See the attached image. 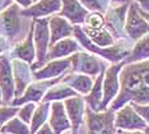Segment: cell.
I'll return each instance as SVG.
<instances>
[{
    "instance_id": "obj_1",
    "label": "cell",
    "mask_w": 149,
    "mask_h": 134,
    "mask_svg": "<svg viewBox=\"0 0 149 134\" xmlns=\"http://www.w3.org/2000/svg\"><path fill=\"white\" fill-rule=\"evenodd\" d=\"M149 104V60L129 65L121 74V92L113 100L111 111L121 109L126 102Z\"/></svg>"
},
{
    "instance_id": "obj_2",
    "label": "cell",
    "mask_w": 149,
    "mask_h": 134,
    "mask_svg": "<svg viewBox=\"0 0 149 134\" xmlns=\"http://www.w3.org/2000/svg\"><path fill=\"white\" fill-rule=\"evenodd\" d=\"M113 111L98 112L91 107L86 109L87 134H113L115 133Z\"/></svg>"
},
{
    "instance_id": "obj_3",
    "label": "cell",
    "mask_w": 149,
    "mask_h": 134,
    "mask_svg": "<svg viewBox=\"0 0 149 134\" xmlns=\"http://www.w3.org/2000/svg\"><path fill=\"white\" fill-rule=\"evenodd\" d=\"M115 128L118 130H140L147 126V123L134 110L131 105H126L115 115Z\"/></svg>"
},
{
    "instance_id": "obj_4",
    "label": "cell",
    "mask_w": 149,
    "mask_h": 134,
    "mask_svg": "<svg viewBox=\"0 0 149 134\" xmlns=\"http://www.w3.org/2000/svg\"><path fill=\"white\" fill-rule=\"evenodd\" d=\"M19 14H21V10L17 4L9 5L5 10L0 13V35H5L9 39H14L21 32L22 25Z\"/></svg>"
},
{
    "instance_id": "obj_5",
    "label": "cell",
    "mask_w": 149,
    "mask_h": 134,
    "mask_svg": "<svg viewBox=\"0 0 149 134\" xmlns=\"http://www.w3.org/2000/svg\"><path fill=\"white\" fill-rule=\"evenodd\" d=\"M35 41L37 49V63L33 65V69L42 65L46 60L47 45H49V20L37 19L35 20Z\"/></svg>"
},
{
    "instance_id": "obj_6",
    "label": "cell",
    "mask_w": 149,
    "mask_h": 134,
    "mask_svg": "<svg viewBox=\"0 0 149 134\" xmlns=\"http://www.w3.org/2000/svg\"><path fill=\"white\" fill-rule=\"evenodd\" d=\"M49 125L54 130V134H63L72 129V124H70V120L68 118V114L63 102L59 101L52 102Z\"/></svg>"
},
{
    "instance_id": "obj_7",
    "label": "cell",
    "mask_w": 149,
    "mask_h": 134,
    "mask_svg": "<svg viewBox=\"0 0 149 134\" xmlns=\"http://www.w3.org/2000/svg\"><path fill=\"white\" fill-rule=\"evenodd\" d=\"M123 63L118 65L108 68L106 72V78H104V88H103V98H102V105H101V111L106 110L107 105L115 98V96L118 92V81H117V73L120 72Z\"/></svg>"
},
{
    "instance_id": "obj_8",
    "label": "cell",
    "mask_w": 149,
    "mask_h": 134,
    "mask_svg": "<svg viewBox=\"0 0 149 134\" xmlns=\"http://www.w3.org/2000/svg\"><path fill=\"white\" fill-rule=\"evenodd\" d=\"M126 31L133 40L140 39L143 35L149 32V25L140 17V13L135 5H130L126 19Z\"/></svg>"
},
{
    "instance_id": "obj_9",
    "label": "cell",
    "mask_w": 149,
    "mask_h": 134,
    "mask_svg": "<svg viewBox=\"0 0 149 134\" xmlns=\"http://www.w3.org/2000/svg\"><path fill=\"white\" fill-rule=\"evenodd\" d=\"M64 107L68 114V118L70 120L72 129L78 130L80 124L83 123V114H84V106L83 100L79 96H73L70 98H66L64 102Z\"/></svg>"
},
{
    "instance_id": "obj_10",
    "label": "cell",
    "mask_w": 149,
    "mask_h": 134,
    "mask_svg": "<svg viewBox=\"0 0 149 134\" xmlns=\"http://www.w3.org/2000/svg\"><path fill=\"white\" fill-rule=\"evenodd\" d=\"M0 87L3 92V100L5 102H9L14 95V87H13L10 65L5 58L0 59Z\"/></svg>"
},
{
    "instance_id": "obj_11",
    "label": "cell",
    "mask_w": 149,
    "mask_h": 134,
    "mask_svg": "<svg viewBox=\"0 0 149 134\" xmlns=\"http://www.w3.org/2000/svg\"><path fill=\"white\" fill-rule=\"evenodd\" d=\"M60 9V0H40L36 5L21 10L22 17H43L57 12Z\"/></svg>"
},
{
    "instance_id": "obj_12",
    "label": "cell",
    "mask_w": 149,
    "mask_h": 134,
    "mask_svg": "<svg viewBox=\"0 0 149 134\" xmlns=\"http://www.w3.org/2000/svg\"><path fill=\"white\" fill-rule=\"evenodd\" d=\"M74 32H75V35L78 37V40L82 42L84 46H87V49H89V50H92L94 51V53H98L100 55H102V56L104 58H107V59H110V60H112V61H118V60H121L126 55L127 53L125 50L123 49H113V47H111V49H107V50H103V49H96V47L93 46L92 43L89 42V41L87 40V37L86 35L83 33V31L79 28V27H75L74 28Z\"/></svg>"
},
{
    "instance_id": "obj_13",
    "label": "cell",
    "mask_w": 149,
    "mask_h": 134,
    "mask_svg": "<svg viewBox=\"0 0 149 134\" xmlns=\"http://www.w3.org/2000/svg\"><path fill=\"white\" fill-rule=\"evenodd\" d=\"M64 8L60 14L65 15L74 23H82L87 15V10L78 3V0H63Z\"/></svg>"
},
{
    "instance_id": "obj_14",
    "label": "cell",
    "mask_w": 149,
    "mask_h": 134,
    "mask_svg": "<svg viewBox=\"0 0 149 134\" xmlns=\"http://www.w3.org/2000/svg\"><path fill=\"white\" fill-rule=\"evenodd\" d=\"M55 82H57V79L47 82V83H40V84H32L29 86V88H27V92L22 97H18L13 101V105H22V104H27V102H37L40 101L45 92V89L47 88L49 84H54Z\"/></svg>"
},
{
    "instance_id": "obj_15",
    "label": "cell",
    "mask_w": 149,
    "mask_h": 134,
    "mask_svg": "<svg viewBox=\"0 0 149 134\" xmlns=\"http://www.w3.org/2000/svg\"><path fill=\"white\" fill-rule=\"evenodd\" d=\"M70 61L74 63V69L87 74H97L100 70V64L93 56H88L86 54H79L70 58Z\"/></svg>"
},
{
    "instance_id": "obj_16",
    "label": "cell",
    "mask_w": 149,
    "mask_h": 134,
    "mask_svg": "<svg viewBox=\"0 0 149 134\" xmlns=\"http://www.w3.org/2000/svg\"><path fill=\"white\" fill-rule=\"evenodd\" d=\"M50 28H51V43H55L57 40L69 36L73 31V27L61 17H54L50 19Z\"/></svg>"
},
{
    "instance_id": "obj_17",
    "label": "cell",
    "mask_w": 149,
    "mask_h": 134,
    "mask_svg": "<svg viewBox=\"0 0 149 134\" xmlns=\"http://www.w3.org/2000/svg\"><path fill=\"white\" fill-rule=\"evenodd\" d=\"M69 63H70V59L52 61V63H50L49 65H46L43 69L36 72L35 77L37 78V79H46V78L59 75L61 72H64L68 67H69Z\"/></svg>"
},
{
    "instance_id": "obj_18",
    "label": "cell",
    "mask_w": 149,
    "mask_h": 134,
    "mask_svg": "<svg viewBox=\"0 0 149 134\" xmlns=\"http://www.w3.org/2000/svg\"><path fill=\"white\" fill-rule=\"evenodd\" d=\"M33 26H35V22L32 23V27H31V31H29L28 37H27L21 45H18L14 50V54L17 56H18L19 59L27 61V63H32L33 59H35V47H33V43H32Z\"/></svg>"
},
{
    "instance_id": "obj_19",
    "label": "cell",
    "mask_w": 149,
    "mask_h": 134,
    "mask_svg": "<svg viewBox=\"0 0 149 134\" xmlns=\"http://www.w3.org/2000/svg\"><path fill=\"white\" fill-rule=\"evenodd\" d=\"M78 49V45L75 41L68 39V40H64V41H60L57 42L55 46L51 47L50 53L46 55V60H50V59H55V58H60V56H64V55H68L73 51H75Z\"/></svg>"
},
{
    "instance_id": "obj_20",
    "label": "cell",
    "mask_w": 149,
    "mask_h": 134,
    "mask_svg": "<svg viewBox=\"0 0 149 134\" xmlns=\"http://www.w3.org/2000/svg\"><path fill=\"white\" fill-rule=\"evenodd\" d=\"M49 112H50L49 102H43V104H41L35 110L32 120H31V126H29L31 134H35L43 124H46V120L49 118Z\"/></svg>"
},
{
    "instance_id": "obj_21",
    "label": "cell",
    "mask_w": 149,
    "mask_h": 134,
    "mask_svg": "<svg viewBox=\"0 0 149 134\" xmlns=\"http://www.w3.org/2000/svg\"><path fill=\"white\" fill-rule=\"evenodd\" d=\"M14 64V72H15V81H17V89H15V95L19 96L22 95V92L26 89V86H27V82L29 79V73H28V69L26 67V64L21 63L18 60H14L13 61Z\"/></svg>"
},
{
    "instance_id": "obj_22",
    "label": "cell",
    "mask_w": 149,
    "mask_h": 134,
    "mask_svg": "<svg viewBox=\"0 0 149 134\" xmlns=\"http://www.w3.org/2000/svg\"><path fill=\"white\" fill-rule=\"evenodd\" d=\"M64 82L70 84L73 88H75L78 92L83 95L91 92L92 89V79L88 75H69L64 79Z\"/></svg>"
},
{
    "instance_id": "obj_23",
    "label": "cell",
    "mask_w": 149,
    "mask_h": 134,
    "mask_svg": "<svg viewBox=\"0 0 149 134\" xmlns=\"http://www.w3.org/2000/svg\"><path fill=\"white\" fill-rule=\"evenodd\" d=\"M1 134H31L28 124L22 121L19 118H13L6 121L0 129Z\"/></svg>"
},
{
    "instance_id": "obj_24",
    "label": "cell",
    "mask_w": 149,
    "mask_h": 134,
    "mask_svg": "<svg viewBox=\"0 0 149 134\" xmlns=\"http://www.w3.org/2000/svg\"><path fill=\"white\" fill-rule=\"evenodd\" d=\"M101 84H102V77H100L96 81V84L91 89L89 96H87V102L93 111H101V105H102V98H103Z\"/></svg>"
},
{
    "instance_id": "obj_25",
    "label": "cell",
    "mask_w": 149,
    "mask_h": 134,
    "mask_svg": "<svg viewBox=\"0 0 149 134\" xmlns=\"http://www.w3.org/2000/svg\"><path fill=\"white\" fill-rule=\"evenodd\" d=\"M77 96L75 91L69 87H64V86H59V87H54L49 92H46L45 97H43V102H49V101H59L63 98L68 97H73Z\"/></svg>"
},
{
    "instance_id": "obj_26",
    "label": "cell",
    "mask_w": 149,
    "mask_h": 134,
    "mask_svg": "<svg viewBox=\"0 0 149 134\" xmlns=\"http://www.w3.org/2000/svg\"><path fill=\"white\" fill-rule=\"evenodd\" d=\"M149 58V35L145 36L144 39H141L136 43V46L134 47V51L131 54V56L127 59L129 63L133 61H140Z\"/></svg>"
},
{
    "instance_id": "obj_27",
    "label": "cell",
    "mask_w": 149,
    "mask_h": 134,
    "mask_svg": "<svg viewBox=\"0 0 149 134\" xmlns=\"http://www.w3.org/2000/svg\"><path fill=\"white\" fill-rule=\"evenodd\" d=\"M87 33L91 36L94 42L101 45V46H107V45H111L112 43V37L110 36V33L107 32L106 29H103L102 27L101 28H89V29H86Z\"/></svg>"
},
{
    "instance_id": "obj_28",
    "label": "cell",
    "mask_w": 149,
    "mask_h": 134,
    "mask_svg": "<svg viewBox=\"0 0 149 134\" xmlns=\"http://www.w3.org/2000/svg\"><path fill=\"white\" fill-rule=\"evenodd\" d=\"M36 110V106H35V102H28V104H26L23 106L22 109H19L18 111V118L22 120V121H24L26 124H29L32 120V116H33V112H35Z\"/></svg>"
},
{
    "instance_id": "obj_29",
    "label": "cell",
    "mask_w": 149,
    "mask_h": 134,
    "mask_svg": "<svg viewBox=\"0 0 149 134\" xmlns=\"http://www.w3.org/2000/svg\"><path fill=\"white\" fill-rule=\"evenodd\" d=\"M18 107H0V125H4L18 114Z\"/></svg>"
},
{
    "instance_id": "obj_30",
    "label": "cell",
    "mask_w": 149,
    "mask_h": 134,
    "mask_svg": "<svg viewBox=\"0 0 149 134\" xmlns=\"http://www.w3.org/2000/svg\"><path fill=\"white\" fill-rule=\"evenodd\" d=\"M131 106H133L135 111L143 118V120L147 123V125H149V104L148 105H138V104L131 102Z\"/></svg>"
},
{
    "instance_id": "obj_31",
    "label": "cell",
    "mask_w": 149,
    "mask_h": 134,
    "mask_svg": "<svg viewBox=\"0 0 149 134\" xmlns=\"http://www.w3.org/2000/svg\"><path fill=\"white\" fill-rule=\"evenodd\" d=\"M88 9L92 10H103L104 9V3L106 0H80Z\"/></svg>"
},
{
    "instance_id": "obj_32",
    "label": "cell",
    "mask_w": 149,
    "mask_h": 134,
    "mask_svg": "<svg viewBox=\"0 0 149 134\" xmlns=\"http://www.w3.org/2000/svg\"><path fill=\"white\" fill-rule=\"evenodd\" d=\"M87 23H88V26H89V28H93V29L101 28L103 25V18H102V15H100V14H92L88 17Z\"/></svg>"
},
{
    "instance_id": "obj_33",
    "label": "cell",
    "mask_w": 149,
    "mask_h": 134,
    "mask_svg": "<svg viewBox=\"0 0 149 134\" xmlns=\"http://www.w3.org/2000/svg\"><path fill=\"white\" fill-rule=\"evenodd\" d=\"M35 134H54V130L51 129V126L49 124H43Z\"/></svg>"
},
{
    "instance_id": "obj_34",
    "label": "cell",
    "mask_w": 149,
    "mask_h": 134,
    "mask_svg": "<svg viewBox=\"0 0 149 134\" xmlns=\"http://www.w3.org/2000/svg\"><path fill=\"white\" fill-rule=\"evenodd\" d=\"M8 5H12V0H0V13L5 10Z\"/></svg>"
},
{
    "instance_id": "obj_35",
    "label": "cell",
    "mask_w": 149,
    "mask_h": 134,
    "mask_svg": "<svg viewBox=\"0 0 149 134\" xmlns=\"http://www.w3.org/2000/svg\"><path fill=\"white\" fill-rule=\"evenodd\" d=\"M117 134H145L140 130H118Z\"/></svg>"
},
{
    "instance_id": "obj_36",
    "label": "cell",
    "mask_w": 149,
    "mask_h": 134,
    "mask_svg": "<svg viewBox=\"0 0 149 134\" xmlns=\"http://www.w3.org/2000/svg\"><path fill=\"white\" fill-rule=\"evenodd\" d=\"M18 4H21L22 6H24V8H28V6H31L32 4V0H15Z\"/></svg>"
},
{
    "instance_id": "obj_37",
    "label": "cell",
    "mask_w": 149,
    "mask_h": 134,
    "mask_svg": "<svg viewBox=\"0 0 149 134\" xmlns=\"http://www.w3.org/2000/svg\"><path fill=\"white\" fill-rule=\"evenodd\" d=\"M139 3H140L141 8H143L144 10L149 12V0H139Z\"/></svg>"
},
{
    "instance_id": "obj_38",
    "label": "cell",
    "mask_w": 149,
    "mask_h": 134,
    "mask_svg": "<svg viewBox=\"0 0 149 134\" xmlns=\"http://www.w3.org/2000/svg\"><path fill=\"white\" fill-rule=\"evenodd\" d=\"M139 13H140V14L143 15L144 18H145V19H147L148 22H149V13H145V12H143V10H140V9H139Z\"/></svg>"
},
{
    "instance_id": "obj_39",
    "label": "cell",
    "mask_w": 149,
    "mask_h": 134,
    "mask_svg": "<svg viewBox=\"0 0 149 134\" xmlns=\"http://www.w3.org/2000/svg\"><path fill=\"white\" fill-rule=\"evenodd\" d=\"M63 134H78V130L70 129V130H68V132H65V133H63Z\"/></svg>"
},
{
    "instance_id": "obj_40",
    "label": "cell",
    "mask_w": 149,
    "mask_h": 134,
    "mask_svg": "<svg viewBox=\"0 0 149 134\" xmlns=\"http://www.w3.org/2000/svg\"><path fill=\"white\" fill-rule=\"evenodd\" d=\"M143 132H144L145 134H149V125H147V126H145V128L143 129Z\"/></svg>"
},
{
    "instance_id": "obj_41",
    "label": "cell",
    "mask_w": 149,
    "mask_h": 134,
    "mask_svg": "<svg viewBox=\"0 0 149 134\" xmlns=\"http://www.w3.org/2000/svg\"><path fill=\"white\" fill-rule=\"evenodd\" d=\"M3 50V45H1V40H0V51Z\"/></svg>"
},
{
    "instance_id": "obj_42",
    "label": "cell",
    "mask_w": 149,
    "mask_h": 134,
    "mask_svg": "<svg viewBox=\"0 0 149 134\" xmlns=\"http://www.w3.org/2000/svg\"><path fill=\"white\" fill-rule=\"evenodd\" d=\"M32 1H37V0H32Z\"/></svg>"
},
{
    "instance_id": "obj_43",
    "label": "cell",
    "mask_w": 149,
    "mask_h": 134,
    "mask_svg": "<svg viewBox=\"0 0 149 134\" xmlns=\"http://www.w3.org/2000/svg\"><path fill=\"white\" fill-rule=\"evenodd\" d=\"M0 95H1V92H0Z\"/></svg>"
}]
</instances>
